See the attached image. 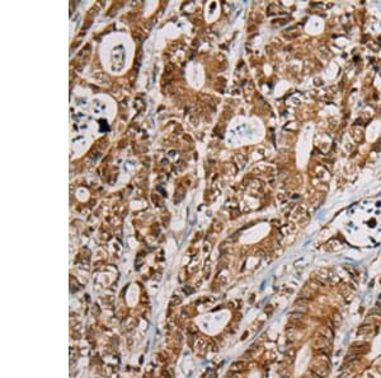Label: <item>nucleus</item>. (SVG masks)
<instances>
[{"mask_svg":"<svg viewBox=\"0 0 381 378\" xmlns=\"http://www.w3.org/2000/svg\"><path fill=\"white\" fill-rule=\"evenodd\" d=\"M245 367V363L244 362H236V363H234L233 366H231V368L234 369V371H240V369H243Z\"/></svg>","mask_w":381,"mask_h":378,"instance_id":"f03ea898","label":"nucleus"},{"mask_svg":"<svg viewBox=\"0 0 381 378\" xmlns=\"http://www.w3.org/2000/svg\"><path fill=\"white\" fill-rule=\"evenodd\" d=\"M311 371L315 374V377H318V378H323L328 374V369L324 368V367H314Z\"/></svg>","mask_w":381,"mask_h":378,"instance_id":"f257e3e1","label":"nucleus"}]
</instances>
